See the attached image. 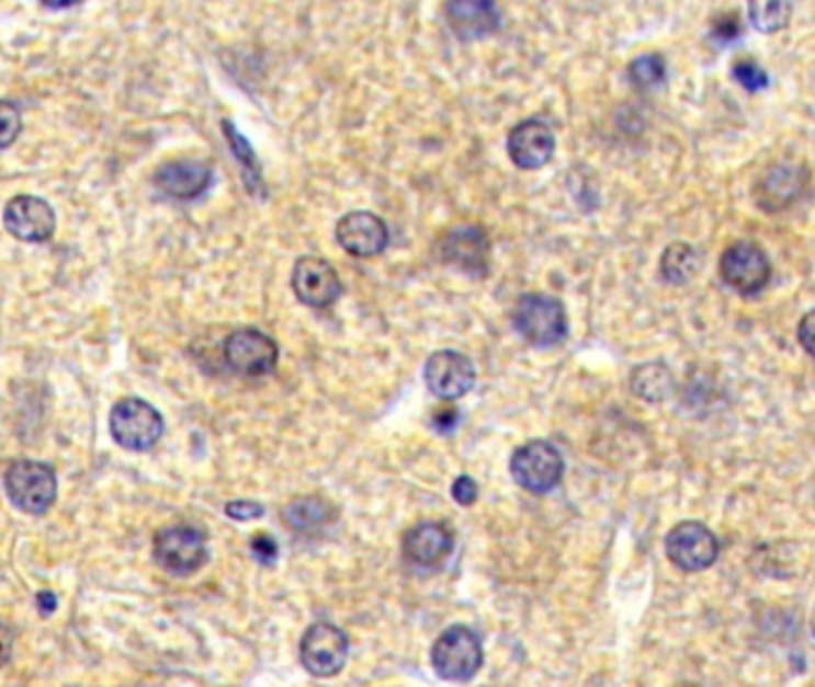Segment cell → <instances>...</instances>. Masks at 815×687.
Returning a JSON list of instances; mask_svg holds the SVG:
<instances>
[{"label":"cell","instance_id":"9a60e30c","mask_svg":"<svg viewBox=\"0 0 815 687\" xmlns=\"http://www.w3.org/2000/svg\"><path fill=\"white\" fill-rule=\"evenodd\" d=\"M770 273L772 267L766 251L756 244H748V241L732 244L720 259V275L739 294H756L763 289Z\"/></svg>","mask_w":815,"mask_h":687},{"label":"cell","instance_id":"d4e9b609","mask_svg":"<svg viewBox=\"0 0 815 687\" xmlns=\"http://www.w3.org/2000/svg\"><path fill=\"white\" fill-rule=\"evenodd\" d=\"M748 15H751V22L758 32H780L782 26H786L792 15V5L782 3V0H770V3H751L748 5Z\"/></svg>","mask_w":815,"mask_h":687},{"label":"cell","instance_id":"7a4b0ae2","mask_svg":"<svg viewBox=\"0 0 815 687\" xmlns=\"http://www.w3.org/2000/svg\"><path fill=\"white\" fill-rule=\"evenodd\" d=\"M514 328L531 346H555L567 336L565 308L553 296L527 294L514 306Z\"/></svg>","mask_w":815,"mask_h":687},{"label":"cell","instance_id":"d6986e66","mask_svg":"<svg viewBox=\"0 0 815 687\" xmlns=\"http://www.w3.org/2000/svg\"><path fill=\"white\" fill-rule=\"evenodd\" d=\"M445 22L452 30V34L462 38V42H476L493 32H498L500 26V10L486 3V0H452L443 8Z\"/></svg>","mask_w":815,"mask_h":687},{"label":"cell","instance_id":"52a82bcc","mask_svg":"<svg viewBox=\"0 0 815 687\" xmlns=\"http://www.w3.org/2000/svg\"><path fill=\"white\" fill-rule=\"evenodd\" d=\"M278 344L273 336L257 328H239L223 344L227 368L245 377L271 375L278 366Z\"/></svg>","mask_w":815,"mask_h":687},{"label":"cell","instance_id":"f1b7e54d","mask_svg":"<svg viewBox=\"0 0 815 687\" xmlns=\"http://www.w3.org/2000/svg\"><path fill=\"white\" fill-rule=\"evenodd\" d=\"M452 496L454 502L462 506H472L478 500V484L469 476H460L452 484Z\"/></svg>","mask_w":815,"mask_h":687},{"label":"cell","instance_id":"9c48e42d","mask_svg":"<svg viewBox=\"0 0 815 687\" xmlns=\"http://www.w3.org/2000/svg\"><path fill=\"white\" fill-rule=\"evenodd\" d=\"M440 261L464 275L484 277L490 263V239L476 225L452 227L440 237Z\"/></svg>","mask_w":815,"mask_h":687},{"label":"cell","instance_id":"836d02e7","mask_svg":"<svg viewBox=\"0 0 815 687\" xmlns=\"http://www.w3.org/2000/svg\"><path fill=\"white\" fill-rule=\"evenodd\" d=\"M687 687H691V685H687Z\"/></svg>","mask_w":815,"mask_h":687},{"label":"cell","instance_id":"cb8c5ba5","mask_svg":"<svg viewBox=\"0 0 815 687\" xmlns=\"http://www.w3.org/2000/svg\"><path fill=\"white\" fill-rule=\"evenodd\" d=\"M223 131H225L227 144H230V148H233L235 158L239 160V165H242V170H245L247 186L249 188H263L261 163H259L257 153H253V148L249 146V141L237 131V127L233 123H227V119H223Z\"/></svg>","mask_w":815,"mask_h":687},{"label":"cell","instance_id":"8992f818","mask_svg":"<svg viewBox=\"0 0 815 687\" xmlns=\"http://www.w3.org/2000/svg\"><path fill=\"white\" fill-rule=\"evenodd\" d=\"M510 470L519 488L533 494H545L563 480L565 461L551 442L533 439L514 451Z\"/></svg>","mask_w":815,"mask_h":687},{"label":"cell","instance_id":"1f68e13d","mask_svg":"<svg viewBox=\"0 0 815 687\" xmlns=\"http://www.w3.org/2000/svg\"><path fill=\"white\" fill-rule=\"evenodd\" d=\"M799 342L811 356H815V311L806 313L799 322Z\"/></svg>","mask_w":815,"mask_h":687},{"label":"cell","instance_id":"f546056e","mask_svg":"<svg viewBox=\"0 0 815 687\" xmlns=\"http://www.w3.org/2000/svg\"><path fill=\"white\" fill-rule=\"evenodd\" d=\"M225 514L235 520H251L263 516V506L259 502H230L225 506Z\"/></svg>","mask_w":815,"mask_h":687},{"label":"cell","instance_id":"ffe728a7","mask_svg":"<svg viewBox=\"0 0 815 687\" xmlns=\"http://www.w3.org/2000/svg\"><path fill=\"white\" fill-rule=\"evenodd\" d=\"M806 174L796 172L794 168L778 165L763 174V180L758 184V204L768 210H780L782 206L792 204L796 194L804 188Z\"/></svg>","mask_w":815,"mask_h":687},{"label":"cell","instance_id":"30bf717a","mask_svg":"<svg viewBox=\"0 0 815 687\" xmlns=\"http://www.w3.org/2000/svg\"><path fill=\"white\" fill-rule=\"evenodd\" d=\"M423 382L435 399L454 401L469 394L476 382V368L469 356L443 348L429 356L423 366Z\"/></svg>","mask_w":815,"mask_h":687},{"label":"cell","instance_id":"83f0119b","mask_svg":"<svg viewBox=\"0 0 815 687\" xmlns=\"http://www.w3.org/2000/svg\"><path fill=\"white\" fill-rule=\"evenodd\" d=\"M734 77H737V82L746 87L748 91H760L768 87V75L751 60H742L737 67H734Z\"/></svg>","mask_w":815,"mask_h":687},{"label":"cell","instance_id":"603a6c76","mask_svg":"<svg viewBox=\"0 0 815 687\" xmlns=\"http://www.w3.org/2000/svg\"><path fill=\"white\" fill-rule=\"evenodd\" d=\"M699 271V255L689 244H672L663 253L660 273L672 285H684Z\"/></svg>","mask_w":815,"mask_h":687},{"label":"cell","instance_id":"3957f363","mask_svg":"<svg viewBox=\"0 0 815 687\" xmlns=\"http://www.w3.org/2000/svg\"><path fill=\"white\" fill-rule=\"evenodd\" d=\"M163 415L149 401L127 397L111 411V435L127 451H146L163 437Z\"/></svg>","mask_w":815,"mask_h":687},{"label":"cell","instance_id":"8fae6325","mask_svg":"<svg viewBox=\"0 0 815 687\" xmlns=\"http://www.w3.org/2000/svg\"><path fill=\"white\" fill-rule=\"evenodd\" d=\"M350 642L332 623H314L302 638V664L316 678H332L344 668Z\"/></svg>","mask_w":815,"mask_h":687},{"label":"cell","instance_id":"4dcf8cb0","mask_svg":"<svg viewBox=\"0 0 815 687\" xmlns=\"http://www.w3.org/2000/svg\"><path fill=\"white\" fill-rule=\"evenodd\" d=\"M251 549H253V554H257L263 563H273L275 557H278V545H275V540H273V537H269V535H263V533H259L257 537H253Z\"/></svg>","mask_w":815,"mask_h":687},{"label":"cell","instance_id":"277c9868","mask_svg":"<svg viewBox=\"0 0 815 687\" xmlns=\"http://www.w3.org/2000/svg\"><path fill=\"white\" fill-rule=\"evenodd\" d=\"M480 664H484V650L469 628L452 626L433 644V668L443 680H472Z\"/></svg>","mask_w":815,"mask_h":687},{"label":"cell","instance_id":"e0dca14e","mask_svg":"<svg viewBox=\"0 0 815 687\" xmlns=\"http://www.w3.org/2000/svg\"><path fill=\"white\" fill-rule=\"evenodd\" d=\"M507 153L521 170H539L551 163L555 153V137L541 119H524L507 137Z\"/></svg>","mask_w":815,"mask_h":687},{"label":"cell","instance_id":"7c38bea8","mask_svg":"<svg viewBox=\"0 0 815 687\" xmlns=\"http://www.w3.org/2000/svg\"><path fill=\"white\" fill-rule=\"evenodd\" d=\"M3 225L10 237L26 244H42L56 234V213L38 196H12L3 210Z\"/></svg>","mask_w":815,"mask_h":687},{"label":"cell","instance_id":"4fadbf2b","mask_svg":"<svg viewBox=\"0 0 815 687\" xmlns=\"http://www.w3.org/2000/svg\"><path fill=\"white\" fill-rule=\"evenodd\" d=\"M336 239L354 259H376L390 244V229L376 213L352 210L338 220Z\"/></svg>","mask_w":815,"mask_h":687},{"label":"cell","instance_id":"2e32d148","mask_svg":"<svg viewBox=\"0 0 815 687\" xmlns=\"http://www.w3.org/2000/svg\"><path fill=\"white\" fill-rule=\"evenodd\" d=\"M213 182V170L206 160L178 158L168 160L154 174V184L160 194L176 201H192L202 196Z\"/></svg>","mask_w":815,"mask_h":687},{"label":"cell","instance_id":"ba28073f","mask_svg":"<svg viewBox=\"0 0 815 687\" xmlns=\"http://www.w3.org/2000/svg\"><path fill=\"white\" fill-rule=\"evenodd\" d=\"M290 285L304 306L318 308V311L330 308L344 291L336 267H332L330 261L318 259V255H302V259H297L295 267H292Z\"/></svg>","mask_w":815,"mask_h":687},{"label":"cell","instance_id":"5b68a950","mask_svg":"<svg viewBox=\"0 0 815 687\" xmlns=\"http://www.w3.org/2000/svg\"><path fill=\"white\" fill-rule=\"evenodd\" d=\"M154 559L170 575H192L208 561L206 537L186 525L158 530L154 537Z\"/></svg>","mask_w":815,"mask_h":687},{"label":"cell","instance_id":"d6a6232c","mask_svg":"<svg viewBox=\"0 0 815 687\" xmlns=\"http://www.w3.org/2000/svg\"><path fill=\"white\" fill-rule=\"evenodd\" d=\"M36 604H38V611H44V614L48 616V614H53V611H56V606H58V597H56V595H53V592H50V589H44V592H38V595H36Z\"/></svg>","mask_w":815,"mask_h":687},{"label":"cell","instance_id":"5bb4252c","mask_svg":"<svg viewBox=\"0 0 815 687\" xmlns=\"http://www.w3.org/2000/svg\"><path fill=\"white\" fill-rule=\"evenodd\" d=\"M665 549L677 569L687 573L703 571L708 565H713L720 551L715 535L705 525L693 520L679 523L677 528H672L665 540Z\"/></svg>","mask_w":815,"mask_h":687},{"label":"cell","instance_id":"6da1fadb","mask_svg":"<svg viewBox=\"0 0 815 687\" xmlns=\"http://www.w3.org/2000/svg\"><path fill=\"white\" fill-rule=\"evenodd\" d=\"M5 492L24 514L44 516L58 496V478L50 466L20 458L5 470Z\"/></svg>","mask_w":815,"mask_h":687},{"label":"cell","instance_id":"4316f807","mask_svg":"<svg viewBox=\"0 0 815 687\" xmlns=\"http://www.w3.org/2000/svg\"><path fill=\"white\" fill-rule=\"evenodd\" d=\"M0 123H3V127H0V148H10L22 129L20 111L10 101H3V105H0Z\"/></svg>","mask_w":815,"mask_h":687},{"label":"cell","instance_id":"7402d4cb","mask_svg":"<svg viewBox=\"0 0 815 687\" xmlns=\"http://www.w3.org/2000/svg\"><path fill=\"white\" fill-rule=\"evenodd\" d=\"M632 389L636 397H644L648 401H660L672 389V375L660 363H648L641 366L632 375Z\"/></svg>","mask_w":815,"mask_h":687},{"label":"cell","instance_id":"44dd1931","mask_svg":"<svg viewBox=\"0 0 815 687\" xmlns=\"http://www.w3.org/2000/svg\"><path fill=\"white\" fill-rule=\"evenodd\" d=\"M338 518V511L320 496H299L285 508V523L299 533H314L326 528Z\"/></svg>","mask_w":815,"mask_h":687},{"label":"cell","instance_id":"484cf974","mask_svg":"<svg viewBox=\"0 0 815 687\" xmlns=\"http://www.w3.org/2000/svg\"><path fill=\"white\" fill-rule=\"evenodd\" d=\"M630 77L641 89L658 87L665 79V60L660 56H641L630 65Z\"/></svg>","mask_w":815,"mask_h":687},{"label":"cell","instance_id":"ac0fdd59","mask_svg":"<svg viewBox=\"0 0 815 687\" xmlns=\"http://www.w3.org/2000/svg\"><path fill=\"white\" fill-rule=\"evenodd\" d=\"M454 535L445 523H419L403 537V554L414 565H438L452 554Z\"/></svg>","mask_w":815,"mask_h":687}]
</instances>
